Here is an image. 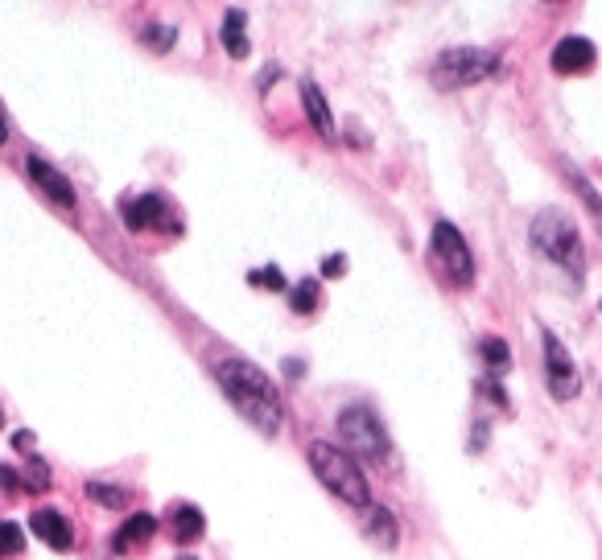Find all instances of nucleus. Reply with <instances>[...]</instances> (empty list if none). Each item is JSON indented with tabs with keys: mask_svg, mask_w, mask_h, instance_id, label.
I'll use <instances>...</instances> for the list:
<instances>
[{
	"mask_svg": "<svg viewBox=\"0 0 602 560\" xmlns=\"http://www.w3.org/2000/svg\"><path fill=\"white\" fill-rule=\"evenodd\" d=\"M215 375H219V388L231 400V408H236L252 429H260L264 437H273L281 429V416H285L281 392H277V383L264 375L256 363H248V359H223L215 367Z\"/></svg>",
	"mask_w": 602,
	"mask_h": 560,
	"instance_id": "obj_1",
	"label": "nucleus"
},
{
	"mask_svg": "<svg viewBox=\"0 0 602 560\" xmlns=\"http://www.w3.org/2000/svg\"><path fill=\"white\" fill-rule=\"evenodd\" d=\"M528 239H532V248H537L545 260H553L557 268L570 272L574 289H582L586 252H582V235H578L574 219L565 215V210H541V215L532 219V227H528Z\"/></svg>",
	"mask_w": 602,
	"mask_h": 560,
	"instance_id": "obj_2",
	"label": "nucleus"
},
{
	"mask_svg": "<svg viewBox=\"0 0 602 560\" xmlns=\"http://www.w3.org/2000/svg\"><path fill=\"white\" fill-rule=\"evenodd\" d=\"M306 462H310L314 478H318L339 503H347V507H355V511L372 507V490H367V478H363L359 462L351 458L347 449L326 445V441H314V445L306 449Z\"/></svg>",
	"mask_w": 602,
	"mask_h": 560,
	"instance_id": "obj_3",
	"label": "nucleus"
},
{
	"mask_svg": "<svg viewBox=\"0 0 602 560\" xmlns=\"http://www.w3.org/2000/svg\"><path fill=\"white\" fill-rule=\"evenodd\" d=\"M339 441L347 445V449H355L359 458H367V462H388V453H392V441H388V433H384V425H380V416L367 408V404H347L343 412H339Z\"/></svg>",
	"mask_w": 602,
	"mask_h": 560,
	"instance_id": "obj_4",
	"label": "nucleus"
},
{
	"mask_svg": "<svg viewBox=\"0 0 602 560\" xmlns=\"http://www.w3.org/2000/svg\"><path fill=\"white\" fill-rule=\"evenodd\" d=\"M499 70V54L491 50H475V46H458L446 50L438 62H433V83L442 91H458V87H475L483 79H491Z\"/></svg>",
	"mask_w": 602,
	"mask_h": 560,
	"instance_id": "obj_5",
	"label": "nucleus"
},
{
	"mask_svg": "<svg viewBox=\"0 0 602 560\" xmlns=\"http://www.w3.org/2000/svg\"><path fill=\"white\" fill-rule=\"evenodd\" d=\"M429 252H433L438 272L450 280L454 289H471L475 285V256H471V248H466V239H462V231L454 223H446V219L433 223Z\"/></svg>",
	"mask_w": 602,
	"mask_h": 560,
	"instance_id": "obj_6",
	"label": "nucleus"
},
{
	"mask_svg": "<svg viewBox=\"0 0 602 560\" xmlns=\"http://www.w3.org/2000/svg\"><path fill=\"white\" fill-rule=\"evenodd\" d=\"M541 342H545V383H549V396L553 400H574L582 392V379H578V367L570 359V350L561 346V338L553 330H541Z\"/></svg>",
	"mask_w": 602,
	"mask_h": 560,
	"instance_id": "obj_7",
	"label": "nucleus"
},
{
	"mask_svg": "<svg viewBox=\"0 0 602 560\" xmlns=\"http://www.w3.org/2000/svg\"><path fill=\"white\" fill-rule=\"evenodd\" d=\"M25 173H29V182L38 186L50 202H58V206H66V210L75 206V190H71V182H66V178H62V169H54L50 161L29 157V161H25Z\"/></svg>",
	"mask_w": 602,
	"mask_h": 560,
	"instance_id": "obj_8",
	"label": "nucleus"
},
{
	"mask_svg": "<svg viewBox=\"0 0 602 560\" xmlns=\"http://www.w3.org/2000/svg\"><path fill=\"white\" fill-rule=\"evenodd\" d=\"M29 532L38 536L42 544H50L54 552H71V544H75L71 523H66V515H62V511H54V507L33 511V515H29Z\"/></svg>",
	"mask_w": 602,
	"mask_h": 560,
	"instance_id": "obj_9",
	"label": "nucleus"
},
{
	"mask_svg": "<svg viewBox=\"0 0 602 560\" xmlns=\"http://www.w3.org/2000/svg\"><path fill=\"white\" fill-rule=\"evenodd\" d=\"M359 532H363V540H372V544H376V548H384V552H392V548H396V540H400L396 515H392L388 507H380V503H372V507H363Z\"/></svg>",
	"mask_w": 602,
	"mask_h": 560,
	"instance_id": "obj_10",
	"label": "nucleus"
},
{
	"mask_svg": "<svg viewBox=\"0 0 602 560\" xmlns=\"http://www.w3.org/2000/svg\"><path fill=\"white\" fill-rule=\"evenodd\" d=\"M120 215H124V227L128 231H145V227H157L165 219V202L157 194H141V198H120Z\"/></svg>",
	"mask_w": 602,
	"mask_h": 560,
	"instance_id": "obj_11",
	"label": "nucleus"
},
{
	"mask_svg": "<svg viewBox=\"0 0 602 560\" xmlns=\"http://www.w3.org/2000/svg\"><path fill=\"white\" fill-rule=\"evenodd\" d=\"M594 66V46L586 38H561L553 50V70L557 75H582Z\"/></svg>",
	"mask_w": 602,
	"mask_h": 560,
	"instance_id": "obj_12",
	"label": "nucleus"
},
{
	"mask_svg": "<svg viewBox=\"0 0 602 560\" xmlns=\"http://www.w3.org/2000/svg\"><path fill=\"white\" fill-rule=\"evenodd\" d=\"M301 108H306V116H310V124H314V132L318 136H334V116H330V103H326V95L318 91V83H310V79H301Z\"/></svg>",
	"mask_w": 602,
	"mask_h": 560,
	"instance_id": "obj_13",
	"label": "nucleus"
},
{
	"mask_svg": "<svg viewBox=\"0 0 602 560\" xmlns=\"http://www.w3.org/2000/svg\"><path fill=\"white\" fill-rule=\"evenodd\" d=\"M165 523H170V536H174L178 544H194L198 536L207 532V519H203V511H198V507H190V503H178Z\"/></svg>",
	"mask_w": 602,
	"mask_h": 560,
	"instance_id": "obj_14",
	"label": "nucleus"
},
{
	"mask_svg": "<svg viewBox=\"0 0 602 560\" xmlns=\"http://www.w3.org/2000/svg\"><path fill=\"white\" fill-rule=\"evenodd\" d=\"M219 38H223V50H227L231 58H248V54H252V42H248V17H244L240 9H227V13H223Z\"/></svg>",
	"mask_w": 602,
	"mask_h": 560,
	"instance_id": "obj_15",
	"label": "nucleus"
},
{
	"mask_svg": "<svg viewBox=\"0 0 602 560\" xmlns=\"http://www.w3.org/2000/svg\"><path fill=\"white\" fill-rule=\"evenodd\" d=\"M157 536V519L149 511H137V515H128V523L116 532V552H128V548H137V544H149Z\"/></svg>",
	"mask_w": 602,
	"mask_h": 560,
	"instance_id": "obj_16",
	"label": "nucleus"
},
{
	"mask_svg": "<svg viewBox=\"0 0 602 560\" xmlns=\"http://www.w3.org/2000/svg\"><path fill=\"white\" fill-rule=\"evenodd\" d=\"M561 169H565V178H570V186L578 190V198L586 202V210H590V219H594V227L602 231V198H598V190H594V186L586 182V173H582V169H574L570 161H565Z\"/></svg>",
	"mask_w": 602,
	"mask_h": 560,
	"instance_id": "obj_17",
	"label": "nucleus"
},
{
	"mask_svg": "<svg viewBox=\"0 0 602 560\" xmlns=\"http://www.w3.org/2000/svg\"><path fill=\"white\" fill-rule=\"evenodd\" d=\"M87 495L95 499V503H104V507H112V511H128V490L124 486H116V482H87Z\"/></svg>",
	"mask_w": 602,
	"mask_h": 560,
	"instance_id": "obj_18",
	"label": "nucleus"
},
{
	"mask_svg": "<svg viewBox=\"0 0 602 560\" xmlns=\"http://www.w3.org/2000/svg\"><path fill=\"white\" fill-rule=\"evenodd\" d=\"M479 355H483V363H487L491 371L512 367V350H508L504 338H483V342H479Z\"/></svg>",
	"mask_w": 602,
	"mask_h": 560,
	"instance_id": "obj_19",
	"label": "nucleus"
},
{
	"mask_svg": "<svg viewBox=\"0 0 602 560\" xmlns=\"http://www.w3.org/2000/svg\"><path fill=\"white\" fill-rule=\"evenodd\" d=\"M318 280H297L293 285V297H289V305H293V313H314L318 309Z\"/></svg>",
	"mask_w": 602,
	"mask_h": 560,
	"instance_id": "obj_20",
	"label": "nucleus"
},
{
	"mask_svg": "<svg viewBox=\"0 0 602 560\" xmlns=\"http://www.w3.org/2000/svg\"><path fill=\"white\" fill-rule=\"evenodd\" d=\"M25 490H33V495H42V490H50V466L33 453L29 458V470H25Z\"/></svg>",
	"mask_w": 602,
	"mask_h": 560,
	"instance_id": "obj_21",
	"label": "nucleus"
},
{
	"mask_svg": "<svg viewBox=\"0 0 602 560\" xmlns=\"http://www.w3.org/2000/svg\"><path fill=\"white\" fill-rule=\"evenodd\" d=\"M248 280H252L256 289H269V293H281V289H285V272H281L277 264H269V268H260V272H252Z\"/></svg>",
	"mask_w": 602,
	"mask_h": 560,
	"instance_id": "obj_22",
	"label": "nucleus"
},
{
	"mask_svg": "<svg viewBox=\"0 0 602 560\" xmlns=\"http://www.w3.org/2000/svg\"><path fill=\"white\" fill-rule=\"evenodd\" d=\"M25 548V532L17 523H0V556H17Z\"/></svg>",
	"mask_w": 602,
	"mask_h": 560,
	"instance_id": "obj_23",
	"label": "nucleus"
},
{
	"mask_svg": "<svg viewBox=\"0 0 602 560\" xmlns=\"http://www.w3.org/2000/svg\"><path fill=\"white\" fill-rule=\"evenodd\" d=\"M174 38H178V33H174L170 25H149V29H145V42H149V46H157V50H170V46H174Z\"/></svg>",
	"mask_w": 602,
	"mask_h": 560,
	"instance_id": "obj_24",
	"label": "nucleus"
},
{
	"mask_svg": "<svg viewBox=\"0 0 602 560\" xmlns=\"http://www.w3.org/2000/svg\"><path fill=\"white\" fill-rule=\"evenodd\" d=\"M343 272H347V260H343V256H330V260H322V276H326V280H339Z\"/></svg>",
	"mask_w": 602,
	"mask_h": 560,
	"instance_id": "obj_25",
	"label": "nucleus"
},
{
	"mask_svg": "<svg viewBox=\"0 0 602 560\" xmlns=\"http://www.w3.org/2000/svg\"><path fill=\"white\" fill-rule=\"evenodd\" d=\"M13 445H17V453H25V458H33V445H38V437H33V433H13Z\"/></svg>",
	"mask_w": 602,
	"mask_h": 560,
	"instance_id": "obj_26",
	"label": "nucleus"
},
{
	"mask_svg": "<svg viewBox=\"0 0 602 560\" xmlns=\"http://www.w3.org/2000/svg\"><path fill=\"white\" fill-rule=\"evenodd\" d=\"M483 392H487V396H491L499 408H508V396H504V388H499L495 379H483Z\"/></svg>",
	"mask_w": 602,
	"mask_h": 560,
	"instance_id": "obj_27",
	"label": "nucleus"
},
{
	"mask_svg": "<svg viewBox=\"0 0 602 560\" xmlns=\"http://www.w3.org/2000/svg\"><path fill=\"white\" fill-rule=\"evenodd\" d=\"M0 486H5V490H17V486H21V478H17L13 466H0Z\"/></svg>",
	"mask_w": 602,
	"mask_h": 560,
	"instance_id": "obj_28",
	"label": "nucleus"
},
{
	"mask_svg": "<svg viewBox=\"0 0 602 560\" xmlns=\"http://www.w3.org/2000/svg\"><path fill=\"white\" fill-rule=\"evenodd\" d=\"M301 371H306V367H301V363H293V359L285 363V375H289V379H293V375H301Z\"/></svg>",
	"mask_w": 602,
	"mask_h": 560,
	"instance_id": "obj_29",
	"label": "nucleus"
},
{
	"mask_svg": "<svg viewBox=\"0 0 602 560\" xmlns=\"http://www.w3.org/2000/svg\"><path fill=\"white\" fill-rule=\"evenodd\" d=\"M9 140V124H5V112H0V145Z\"/></svg>",
	"mask_w": 602,
	"mask_h": 560,
	"instance_id": "obj_30",
	"label": "nucleus"
},
{
	"mask_svg": "<svg viewBox=\"0 0 602 560\" xmlns=\"http://www.w3.org/2000/svg\"><path fill=\"white\" fill-rule=\"evenodd\" d=\"M0 429H5V412H0Z\"/></svg>",
	"mask_w": 602,
	"mask_h": 560,
	"instance_id": "obj_31",
	"label": "nucleus"
},
{
	"mask_svg": "<svg viewBox=\"0 0 602 560\" xmlns=\"http://www.w3.org/2000/svg\"><path fill=\"white\" fill-rule=\"evenodd\" d=\"M178 560H194V556H178Z\"/></svg>",
	"mask_w": 602,
	"mask_h": 560,
	"instance_id": "obj_32",
	"label": "nucleus"
}]
</instances>
